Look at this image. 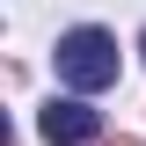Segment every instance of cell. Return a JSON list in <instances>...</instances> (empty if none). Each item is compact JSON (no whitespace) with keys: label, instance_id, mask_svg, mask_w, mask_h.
Segmentation results:
<instances>
[{"label":"cell","instance_id":"obj_2","mask_svg":"<svg viewBox=\"0 0 146 146\" xmlns=\"http://www.w3.org/2000/svg\"><path fill=\"white\" fill-rule=\"evenodd\" d=\"M36 131H44L51 146H95L102 139V117H95L80 95H51V102L36 110Z\"/></svg>","mask_w":146,"mask_h":146},{"label":"cell","instance_id":"obj_4","mask_svg":"<svg viewBox=\"0 0 146 146\" xmlns=\"http://www.w3.org/2000/svg\"><path fill=\"white\" fill-rule=\"evenodd\" d=\"M117 146H131V139H117Z\"/></svg>","mask_w":146,"mask_h":146},{"label":"cell","instance_id":"obj_1","mask_svg":"<svg viewBox=\"0 0 146 146\" xmlns=\"http://www.w3.org/2000/svg\"><path fill=\"white\" fill-rule=\"evenodd\" d=\"M58 80L73 95H95V88H117V36L80 22V29L58 36Z\"/></svg>","mask_w":146,"mask_h":146},{"label":"cell","instance_id":"obj_3","mask_svg":"<svg viewBox=\"0 0 146 146\" xmlns=\"http://www.w3.org/2000/svg\"><path fill=\"white\" fill-rule=\"evenodd\" d=\"M139 51H146V36H139Z\"/></svg>","mask_w":146,"mask_h":146}]
</instances>
